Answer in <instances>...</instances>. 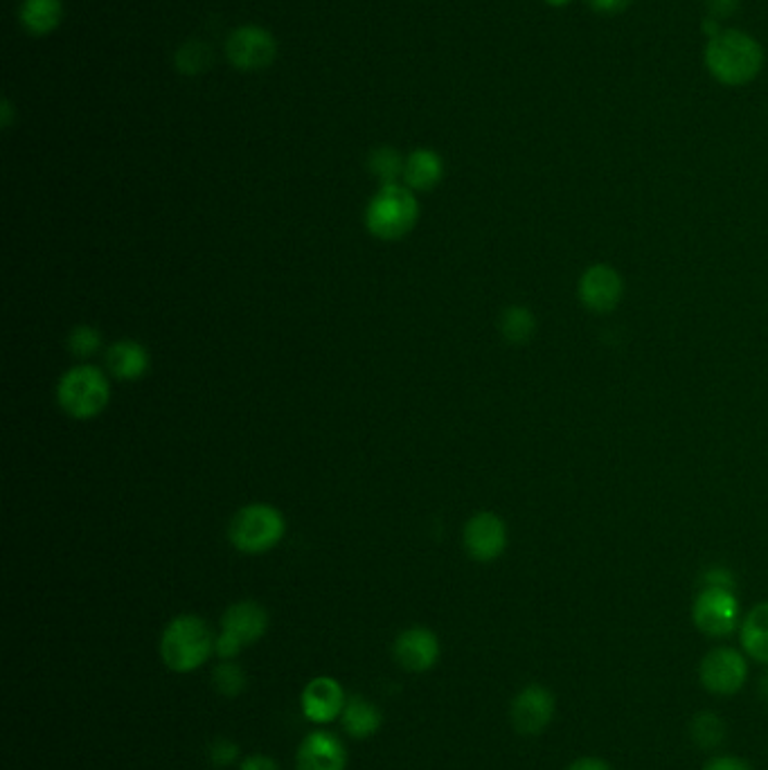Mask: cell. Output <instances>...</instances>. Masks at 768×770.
I'll use <instances>...</instances> for the list:
<instances>
[{
  "label": "cell",
  "mask_w": 768,
  "mask_h": 770,
  "mask_svg": "<svg viewBox=\"0 0 768 770\" xmlns=\"http://www.w3.org/2000/svg\"><path fill=\"white\" fill-rule=\"evenodd\" d=\"M726 723L715 712H701L692 721V739L701 748H717L723 742Z\"/></svg>",
  "instance_id": "obj_24"
},
{
  "label": "cell",
  "mask_w": 768,
  "mask_h": 770,
  "mask_svg": "<svg viewBox=\"0 0 768 770\" xmlns=\"http://www.w3.org/2000/svg\"><path fill=\"white\" fill-rule=\"evenodd\" d=\"M764 66L761 46L742 29H721L705 46V68L730 88L751 84Z\"/></svg>",
  "instance_id": "obj_1"
},
{
  "label": "cell",
  "mask_w": 768,
  "mask_h": 770,
  "mask_svg": "<svg viewBox=\"0 0 768 770\" xmlns=\"http://www.w3.org/2000/svg\"><path fill=\"white\" fill-rule=\"evenodd\" d=\"M543 3L550 8H566L572 3V0H543Z\"/></svg>",
  "instance_id": "obj_34"
},
{
  "label": "cell",
  "mask_w": 768,
  "mask_h": 770,
  "mask_svg": "<svg viewBox=\"0 0 768 770\" xmlns=\"http://www.w3.org/2000/svg\"><path fill=\"white\" fill-rule=\"evenodd\" d=\"M463 545L478 564L496 561L507 547V526L494 512L474 514L463 530Z\"/></svg>",
  "instance_id": "obj_10"
},
{
  "label": "cell",
  "mask_w": 768,
  "mask_h": 770,
  "mask_svg": "<svg viewBox=\"0 0 768 770\" xmlns=\"http://www.w3.org/2000/svg\"><path fill=\"white\" fill-rule=\"evenodd\" d=\"M212 64V48L203 41H188L182 43L176 52V68L182 75H201Z\"/></svg>",
  "instance_id": "obj_23"
},
{
  "label": "cell",
  "mask_w": 768,
  "mask_h": 770,
  "mask_svg": "<svg viewBox=\"0 0 768 770\" xmlns=\"http://www.w3.org/2000/svg\"><path fill=\"white\" fill-rule=\"evenodd\" d=\"M18 18L29 35L46 37L64 18V3L61 0H23Z\"/></svg>",
  "instance_id": "obj_18"
},
{
  "label": "cell",
  "mask_w": 768,
  "mask_h": 770,
  "mask_svg": "<svg viewBox=\"0 0 768 770\" xmlns=\"http://www.w3.org/2000/svg\"><path fill=\"white\" fill-rule=\"evenodd\" d=\"M212 681H214V687H217L219 694L228 696V698H235L239 696L243 690H245V673L239 665L235 662H222L212 669Z\"/></svg>",
  "instance_id": "obj_26"
},
{
  "label": "cell",
  "mask_w": 768,
  "mask_h": 770,
  "mask_svg": "<svg viewBox=\"0 0 768 770\" xmlns=\"http://www.w3.org/2000/svg\"><path fill=\"white\" fill-rule=\"evenodd\" d=\"M509 719L518 734H541L555 719V694L539 683L524 687L512 700Z\"/></svg>",
  "instance_id": "obj_11"
},
{
  "label": "cell",
  "mask_w": 768,
  "mask_h": 770,
  "mask_svg": "<svg viewBox=\"0 0 768 770\" xmlns=\"http://www.w3.org/2000/svg\"><path fill=\"white\" fill-rule=\"evenodd\" d=\"M633 0H587V5L602 16H616L625 12Z\"/></svg>",
  "instance_id": "obj_29"
},
{
  "label": "cell",
  "mask_w": 768,
  "mask_h": 770,
  "mask_svg": "<svg viewBox=\"0 0 768 770\" xmlns=\"http://www.w3.org/2000/svg\"><path fill=\"white\" fill-rule=\"evenodd\" d=\"M748 679V662L742 652L732 646H717L703 656L698 665L701 685L715 696H732Z\"/></svg>",
  "instance_id": "obj_6"
},
{
  "label": "cell",
  "mask_w": 768,
  "mask_h": 770,
  "mask_svg": "<svg viewBox=\"0 0 768 770\" xmlns=\"http://www.w3.org/2000/svg\"><path fill=\"white\" fill-rule=\"evenodd\" d=\"M239 770H280V766H278V761L266 757V755H251L241 761Z\"/></svg>",
  "instance_id": "obj_31"
},
{
  "label": "cell",
  "mask_w": 768,
  "mask_h": 770,
  "mask_svg": "<svg viewBox=\"0 0 768 770\" xmlns=\"http://www.w3.org/2000/svg\"><path fill=\"white\" fill-rule=\"evenodd\" d=\"M740 8V0H708V10L713 18H726L736 12Z\"/></svg>",
  "instance_id": "obj_32"
},
{
  "label": "cell",
  "mask_w": 768,
  "mask_h": 770,
  "mask_svg": "<svg viewBox=\"0 0 768 770\" xmlns=\"http://www.w3.org/2000/svg\"><path fill=\"white\" fill-rule=\"evenodd\" d=\"M343 728L350 736L354 739H367L373 736L381 728V712L373 703H367L358 696L350 698L345 703V710L341 715Z\"/></svg>",
  "instance_id": "obj_20"
},
{
  "label": "cell",
  "mask_w": 768,
  "mask_h": 770,
  "mask_svg": "<svg viewBox=\"0 0 768 770\" xmlns=\"http://www.w3.org/2000/svg\"><path fill=\"white\" fill-rule=\"evenodd\" d=\"M111 402V383L104 369L96 365H75L56 381V404L77 421L93 419Z\"/></svg>",
  "instance_id": "obj_4"
},
{
  "label": "cell",
  "mask_w": 768,
  "mask_h": 770,
  "mask_svg": "<svg viewBox=\"0 0 768 770\" xmlns=\"http://www.w3.org/2000/svg\"><path fill=\"white\" fill-rule=\"evenodd\" d=\"M566 770H616V768L600 757H579Z\"/></svg>",
  "instance_id": "obj_33"
},
{
  "label": "cell",
  "mask_w": 768,
  "mask_h": 770,
  "mask_svg": "<svg viewBox=\"0 0 768 770\" xmlns=\"http://www.w3.org/2000/svg\"><path fill=\"white\" fill-rule=\"evenodd\" d=\"M404 167H406V159L394 147L373 149L370 156H367V169H370V174L381 185L399 182V178H404Z\"/></svg>",
  "instance_id": "obj_22"
},
{
  "label": "cell",
  "mask_w": 768,
  "mask_h": 770,
  "mask_svg": "<svg viewBox=\"0 0 768 770\" xmlns=\"http://www.w3.org/2000/svg\"><path fill=\"white\" fill-rule=\"evenodd\" d=\"M444 176V161L433 149H415L406 156L404 185L413 192H431Z\"/></svg>",
  "instance_id": "obj_17"
},
{
  "label": "cell",
  "mask_w": 768,
  "mask_h": 770,
  "mask_svg": "<svg viewBox=\"0 0 768 770\" xmlns=\"http://www.w3.org/2000/svg\"><path fill=\"white\" fill-rule=\"evenodd\" d=\"M104 365L106 373L117 381H138L149 373L151 356L142 343L125 338L106 350Z\"/></svg>",
  "instance_id": "obj_16"
},
{
  "label": "cell",
  "mask_w": 768,
  "mask_h": 770,
  "mask_svg": "<svg viewBox=\"0 0 768 770\" xmlns=\"http://www.w3.org/2000/svg\"><path fill=\"white\" fill-rule=\"evenodd\" d=\"M268 631V613L262 604L243 599L224 613L222 618V633L235 640L241 649L249 644H255Z\"/></svg>",
  "instance_id": "obj_15"
},
{
  "label": "cell",
  "mask_w": 768,
  "mask_h": 770,
  "mask_svg": "<svg viewBox=\"0 0 768 770\" xmlns=\"http://www.w3.org/2000/svg\"><path fill=\"white\" fill-rule=\"evenodd\" d=\"M348 750L331 732H312L302 739L295 755L298 770H345Z\"/></svg>",
  "instance_id": "obj_14"
},
{
  "label": "cell",
  "mask_w": 768,
  "mask_h": 770,
  "mask_svg": "<svg viewBox=\"0 0 768 770\" xmlns=\"http://www.w3.org/2000/svg\"><path fill=\"white\" fill-rule=\"evenodd\" d=\"M210 761L214 763V766H219V768H226V766H230V763H235V759L239 757V748H237V744H232V742H228V739H219V742H214L212 746H210Z\"/></svg>",
  "instance_id": "obj_27"
},
{
  "label": "cell",
  "mask_w": 768,
  "mask_h": 770,
  "mask_svg": "<svg viewBox=\"0 0 768 770\" xmlns=\"http://www.w3.org/2000/svg\"><path fill=\"white\" fill-rule=\"evenodd\" d=\"M740 640L748 658L768 665V602L751 608L742 622Z\"/></svg>",
  "instance_id": "obj_19"
},
{
  "label": "cell",
  "mask_w": 768,
  "mask_h": 770,
  "mask_svg": "<svg viewBox=\"0 0 768 770\" xmlns=\"http://www.w3.org/2000/svg\"><path fill=\"white\" fill-rule=\"evenodd\" d=\"M214 638L199 615H176L161 638V658L176 673L197 671L214 654Z\"/></svg>",
  "instance_id": "obj_3"
},
{
  "label": "cell",
  "mask_w": 768,
  "mask_h": 770,
  "mask_svg": "<svg viewBox=\"0 0 768 770\" xmlns=\"http://www.w3.org/2000/svg\"><path fill=\"white\" fill-rule=\"evenodd\" d=\"M102 350V331L90 325H79L68 333V352L77 358H90Z\"/></svg>",
  "instance_id": "obj_25"
},
{
  "label": "cell",
  "mask_w": 768,
  "mask_h": 770,
  "mask_svg": "<svg viewBox=\"0 0 768 770\" xmlns=\"http://www.w3.org/2000/svg\"><path fill=\"white\" fill-rule=\"evenodd\" d=\"M694 627L708 638H728L740 620V602L730 589L703 586L692 606Z\"/></svg>",
  "instance_id": "obj_7"
},
{
  "label": "cell",
  "mask_w": 768,
  "mask_h": 770,
  "mask_svg": "<svg viewBox=\"0 0 768 770\" xmlns=\"http://www.w3.org/2000/svg\"><path fill=\"white\" fill-rule=\"evenodd\" d=\"M703 770H753V766L746 759H742V757L717 755V757L705 761Z\"/></svg>",
  "instance_id": "obj_28"
},
{
  "label": "cell",
  "mask_w": 768,
  "mask_h": 770,
  "mask_svg": "<svg viewBox=\"0 0 768 770\" xmlns=\"http://www.w3.org/2000/svg\"><path fill=\"white\" fill-rule=\"evenodd\" d=\"M759 690H761V696L768 700V676H764V679H761V685H759Z\"/></svg>",
  "instance_id": "obj_35"
},
{
  "label": "cell",
  "mask_w": 768,
  "mask_h": 770,
  "mask_svg": "<svg viewBox=\"0 0 768 770\" xmlns=\"http://www.w3.org/2000/svg\"><path fill=\"white\" fill-rule=\"evenodd\" d=\"M499 329H501V336L505 338L507 343L524 345L534 336L537 320H534V316H532V312L528 310V306L514 304V306H507V310L501 314Z\"/></svg>",
  "instance_id": "obj_21"
},
{
  "label": "cell",
  "mask_w": 768,
  "mask_h": 770,
  "mask_svg": "<svg viewBox=\"0 0 768 770\" xmlns=\"http://www.w3.org/2000/svg\"><path fill=\"white\" fill-rule=\"evenodd\" d=\"M703 586H715V589H730L734 586V577L730 570L726 568H713L705 572L703 577Z\"/></svg>",
  "instance_id": "obj_30"
},
{
  "label": "cell",
  "mask_w": 768,
  "mask_h": 770,
  "mask_svg": "<svg viewBox=\"0 0 768 770\" xmlns=\"http://www.w3.org/2000/svg\"><path fill=\"white\" fill-rule=\"evenodd\" d=\"M287 534L285 514L268 503H251L241 507L230 520L228 539L241 554H266Z\"/></svg>",
  "instance_id": "obj_5"
},
{
  "label": "cell",
  "mask_w": 768,
  "mask_h": 770,
  "mask_svg": "<svg viewBox=\"0 0 768 770\" xmlns=\"http://www.w3.org/2000/svg\"><path fill=\"white\" fill-rule=\"evenodd\" d=\"M394 660L399 667L421 673L433 669L440 660V640L426 627H411L394 640Z\"/></svg>",
  "instance_id": "obj_12"
},
{
  "label": "cell",
  "mask_w": 768,
  "mask_h": 770,
  "mask_svg": "<svg viewBox=\"0 0 768 770\" xmlns=\"http://www.w3.org/2000/svg\"><path fill=\"white\" fill-rule=\"evenodd\" d=\"M625 295L622 275L608 264H593L581 273L577 298L583 310L593 314H610L618 310Z\"/></svg>",
  "instance_id": "obj_9"
},
{
  "label": "cell",
  "mask_w": 768,
  "mask_h": 770,
  "mask_svg": "<svg viewBox=\"0 0 768 770\" xmlns=\"http://www.w3.org/2000/svg\"><path fill=\"white\" fill-rule=\"evenodd\" d=\"M226 54L237 71L257 73L268 68L278 56V41L260 25H243L230 33Z\"/></svg>",
  "instance_id": "obj_8"
},
{
  "label": "cell",
  "mask_w": 768,
  "mask_h": 770,
  "mask_svg": "<svg viewBox=\"0 0 768 770\" xmlns=\"http://www.w3.org/2000/svg\"><path fill=\"white\" fill-rule=\"evenodd\" d=\"M302 712L314 723H331L345 710V692L331 676H318L302 690Z\"/></svg>",
  "instance_id": "obj_13"
},
{
  "label": "cell",
  "mask_w": 768,
  "mask_h": 770,
  "mask_svg": "<svg viewBox=\"0 0 768 770\" xmlns=\"http://www.w3.org/2000/svg\"><path fill=\"white\" fill-rule=\"evenodd\" d=\"M419 222V201L406 185H381L365 207V228L379 241H399Z\"/></svg>",
  "instance_id": "obj_2"
}]
</instances>
